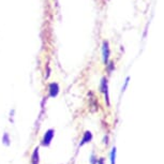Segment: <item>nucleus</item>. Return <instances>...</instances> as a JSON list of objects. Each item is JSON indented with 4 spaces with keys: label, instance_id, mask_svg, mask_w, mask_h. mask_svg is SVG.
Instances as JSON below:
<instances>
[{
    "label": "nucleus",
    "instance_id": "nucleus-1",
    "mask_svg": "<svg viewBox=\"0 0 164 164\" xmlns=\"http://www.w3.org/2000/svg\"><path fill=\"white\" fill-rule=\"evenodd\" d=\"M100 90L101 92H103L105 94V101L107 103V105H109V85H107V80L105 77L102 78L101 85H100Z\"/></svg>",
    "mask_w": 164,
    "mask_h": 164
},
{
    "label": "nucleus",
    "instance_id": "nucleus-2",
    "mask_svg": "<svg viewBox=\"0 0 164 164\" xmlns=\"http://www.w3.org/2000/svg\"><path fill=\"white\" fill-rule=\"evenodd\" d=\"M54 134H55V131H54L53 129H49V130L45 133L43 140H42V146H49L52 140H53L54 137Z\"/></svg>",
    "mask_w": 164,
    "mask_h": 164
},
{
    "label": "nucleus",
    "instance_id": "nucleus-3",
    "mask_svg": "<svg viewBox=\"0 0 164 164\" xmlns=\"http://www.w3.org/2000/svg\"><path fill=\"white\" fill-rule=\"evenodd\" d=\"M102 55H103V61L105 65L109 63V42L104 41L103 46H102Z\"/></svg>",
    "mask_w": 164,
    "mask_h": 164
},
{
    "label": "nucleus",
    "instance_id": "nucleus-4",
    "mask_svg": "<svg viewBox=\"0 0 164 164\" xmlns=\"http://www.w3.org/2000/svg\"><path fill=\"white\" fill-rule=\"evenodd\" d=\"M48 91H49V96L52 98H55V96H58L59 93V86H58L57 83H52L49 84V87H48Z\"/></svg>",
    "mask_w": 164,
    "mask_h": 164
},
{
    "label": "nucleus",
    "instance_id": "nucleus-5",
    "mask_svg": "<svg viewBox=\"0 0 164 164\" xmlns=\"http://www.w3.org/2000/svg\"><path fill=\"white\" fill-rule=\"evenodd\" d=\"M91 140H92V133L90 132V131H86V132L84 133L83 140H80V146H83V145L87 144V143L91 142Z\"/></svg>",
    "mask_w": 164,
    "mask_h": 164
},
{
    "label": "nucleus",
    "instance_id": "nucleus-6",
    "mask_svg": "<svg viewBox=\"0 0 164 164\" xmlns=\"http://www.w3.org/2000/svg\"><path fill=\"white\" fill-rule=\"evenodd\" d=\"M40 161V157H39V147L36 148L31 156V164H39Z\"/></svg>",
    "mask_w": 164,
    "mask_h": 164
},
{
    "label": "nucleus",
    "instance_id": "nucleus-7",
    "mask_svg": "<svg viewBox=\"0 0 164 164\" xmlns=\"http://www.w3.org/2000/svg\"><path fill=\"white\" fill-rule=\"evenodd\" d=\"M115 159H116V147H113L111 152V164H115Z\"/></svg>",
    "mask_w": 164,
    "mask_h": 164
},
{
    "label": "nucleus",
    "instance_id": "nucleus-8",
    "mask_svg": "<svg viewBox=\"0 0 164 164\" xmlns=\"http://www.w3.org/2000/svg\"><path fill=\"white\" fill-rule=\"evenodd\" d=\"M106 65L109 67V72L111 73L112 71L114 70V65H113V62H111V63H109H109H107V65Z\"/></svg>",
    "mask_w": 164,
    "mask_h": 164
},
{
    "label": "nucleus",
    "instance_id": "nucleus-9",
    "mask_svg": "<svg viewBox=\"0 0 164 164\" xmlns=\"http://www.w3.org/2000/svg\"><path fill=\"white\" fill-rule=\"evenodd\" d=\"M90 162H91V164H96V162H98V159H96V158H94V156H92L91 159H90Z\"/></svg>",
    "mask_w": 164,
    "mask_h": 164
},
{
    "label": "nucleus",
    "instance_id": "nucleus-10",
    "mask_svg": "<svg viewBox=\"0 0 164 164\" xmlns=\"http://www.w3.org/2000/svg\"><path fill=\"white\" fill-rule=\"evenodd\" d=\"M96 164H104V159H103V158H101L100 160H98Z\"/></svg>",
    "mask_w": 164,
    "mask_h": 164
},
{
    "label": "nucleus",
    "instance_id": "nucleus-11",
    "mask_svg": "<svg viewBox=\"0 0 164 164\" xmlns=\"http://www.w3.org/2000/svg\"><path fill=\"white\" fill-rule=\"evenodd\" d=\"M104 144H109V136H105V137H104Z\"/></svg>",
    "mask_w": 164,
    "mask_h": 164
}]
</instances>
